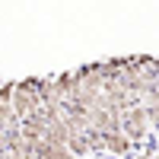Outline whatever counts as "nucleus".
Here are the masks:
<instances>
[{
	"mask_svg": "<svg viewBox=\"0 0 159 159\" xmlns=\"http://www.w3.org/2000/svg\"><path fill=\"white\" fill-rule=\"evenodd\" d=\"M156 159H159V147H156Z\"/></svg>",
	"mask_w": 159,
	"mask_h": 159,
	"instance_id": "nucleus-6",
	"label": "nucleus"
},
{
	"mask_svg": "<svg viewBox=\"0 0 159 159\" xmlns=\"http://www.w3.org/2000/svg\"><path fill=\"white\" fill-rule=\"evenodd\" d=\"M124 134L130 137V140H134L137 143V147H140V143H147L150 137H153V124H150V111H147V105H134V108H127L124 111Z\"/></svg>",
	"mask_w": 159,
	"mask_h": 159,
	"instance_id": "nucleus-1",
	"label": "nucleus"
},
{
	"mask_svg": "<svg viewBox=\"0 0 159 159\" xmlns=\"http://www.w3.org/2000/svg\"><path fill=\"white\" fill-rule=\"evenodd\" d=\"M29 159H76V156L67 147H54V143L42 140V143H35V150L29 153Z\"/></svg>",
	"mask_w": 159,
	"mask_h": 159,
	"instance_id": "nucleus-3",
	"label": "nucleus"
},
{
	"mask_svg": "<svg viewBox=\"0 0 159 159\" xmlns=\"http://www.w3.org/2000/svg\"><path fill=\"white\" fill-rule=\"evenodd\" d=\"M147 111H150V124H153V134H159V99L147 102Z\"/></svg>",
	"mask_w": 159,
	"mask_h": 159,
	"instance_id": "nucleus-4",
	"label": "nucleus"
},
{
	"mask_svg": "<svg viewBox=\"0 0 159 159\" xmlns=\"http://www.w3.org/2000/svg\"><path fill=\"white\" fill-rule=\"evenodd\" d=\"M134 159H156V150H143V153H137Z\"/></svg>",
	"mask_w": 159,
	"mask_h": 159,
	"instance_id": "nucleus-5",
	"label": "nucleus"
},
{
	"mask_svg": "<svg viewBox=\"0 0 159 159\" xmlns=\"http://www.w3.org/2000/svg\"><path fill=\"white\" fill-rule=\"evenodd\" d=\"M67 150H70L76 159H89V156H96V153H92V140H89V130H70Z\"/></svg>",
	"mask_w": 159,
	"mask_h": 159,
	"instance_id": "nucleus-2",
	"label": "nucleus"
}]
</instances>
